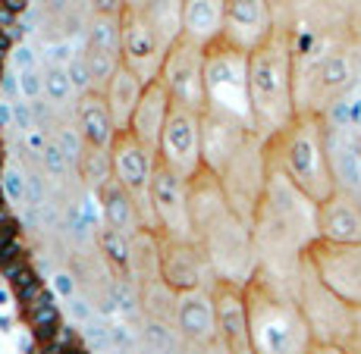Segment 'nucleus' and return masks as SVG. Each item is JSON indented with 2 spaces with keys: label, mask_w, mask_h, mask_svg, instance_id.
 Here are the masks:
<instances>
[{
  "label": "nucleus",
  "mask_w": 361,
  "mask_h": 354,
  "mask_svg": "<svg viewBox=\"0 0 361 354\" xmlns=\"http://www.w3.org/2000/svg\"><path fill=\"white\" fill-rule=\"evenodd\" d=\"M151 210H154L157 235L179 239V241L195 239L192 207H189V179L173 172L161 160H157L154 182H151Z\"/></svg>",
  "instance_id": "4468645a"
},
{
  "label": "nucleus",
  "mask_w": 361,
  "mask_h": 354,
  "mask_svg": "<svg viewBox=\"0 0 361 354\" xmlns=\"http://www.w3.org/2000/svg\"><path fill=\"white\" fill-rule=\"evenodd\" d=\"M317 235L336 245L361 241V201L355 194L336 189L324 204H317Z\"/></svg>",
  "instance_id": "6ab92c4d"
},
{
  "label": "nucleus",
  "mask_w": 361,
  "mask_h": 354,
  "mask_svg": "<svg viewBox=\"0 0 361 354\" xmlns=\"http://www.w3.org/2000/svg\"><path fill=\"white\" fill-rule=\"evenodd\" d=\"M305 263L339 301H345L349 308H361V241L336 245V241L317 239L305 251Z\"/></svg>",
  "instance_id": "9d476101"
},
{
  "label": "nucleus",
  "mask_w": 361,
  "mask_h": 354,
  "mask_svg": "<svg viewBox=\"0 0 361 354\" xmlns=\"http://www.w3.org/2000/svg\"><path fill=\"white\" fill-rule=\"evenodd\" d=\"M314 354H349V351L336 348V345H314Z\"/></svg>",
  "instance_id": "37998d69"
},
{
  "label": "nucleus",
  "mask_w": 361,
  "mask_h": 354,
  "mask_svg": "<svg viewBox=\"0 0 361 354\" xmlns=\"http://www.w3.org/2000/svg\"><path fill=\"white\" fill-rule=\"evenodd\" d=\"M16 239H23V232H19V223H16V220H6V223H0V248L13 245Z\"/></svg>",
  "instance_id": "58836bf2"
},
{
  "label": "nucleus",
  "mask_w": 361,
  "mask_h": 354,
  "mask_svg": "<svg viewBox=\"0 0 361 354\" xmlns=\"http://www.w3.org/2000/svg\"><path fill=\"white\" fill-rule=\"evenodd\" d=\"M164 57H166V47L157 41V34L142 19V13L138 10L123 13V51H120L123 66L132 69L145 85H151V82L161 79Z\"/></svg>",
  "instance_id": "f3484780"
},
{
  "label": "nucleus",
  "mask_w": 361,
  "mask_h": 354,
  "mask_svg": "<svg viewBox=\"0 0 361 354\" xmlns=\"http://www.w3.org/2000/svg\"><path fill=\"white\" fill-rule=\"evenodd\" d=\"M276 4H280V6H283V4H286V0H276Z\"/></svg>",
  "instance_id": "49530a36"
},
{
  "label": "nucleus",
  "mask_w": 361,
  "mask_h": 354,
  "mask_svg": "<svg viewBox=\"0 0 361 354\" xmlns=\"http://www.w3.org/2000/svg\"><path fill=\"white\" fill-rule=\"evenodd\" d=\"M75 126H79L85 144H94V148H114L116 141V122L110 116L107 97L101 91H88L79 97V107H75Z\"/></svg>",
  "instance_id": "4be33fe9"
},
{
  "label": "nucleus",
  "mask_w": 361,
  "mask_h": 354,
  "mask_svg": "<svg viewBox=\"0 0 361 354\" xmlns=\"http://www.w3.org/2000/svg\"><path fill=\"white\" fill-rule=\"evenodd\" d=\"M54 291H57V298H63V301H73L75 298V276L66 273V270H60V273H54Z\"/></svg>",
  "instance_id": "e433bc0d"
},
{
  "label": "nucleus",
  "mask_w": 361,
  "mask_h": 354,
  "mask_svg": "<svg viewBox=\"0 0 361 354\" xmlns=\"http://www.w3.org/2000/svg\"><path fill=\"white\" fill-rule=\"evenodd\" d=\"M201 116L204 113L173 103L161 144H157V160L183 179H195L204 170V122Z\"/></svg>",
  "instance_id": "1a4fd4ad"
},
{
  "label": "nucleus",
  "mask_w": 361,
  "mask_h": 354,
  "mask_svg": "<svg viewBox=\"0 0 361 354\" xmlns=\"http://www.w3.org/2000/svg\"><path fill=\"white\" fill-rule=\"evenodd\" d=\"M189 207L195 241L204 248L217 279L248 286L261 270L252 226L230 207L211 170H201L195 179H189Z\"/></svg>",
  "instance_id": "f03ea898"
},
{
  "label": "nucleus",
  "mask_w": 361,
  "mask_h": 354,
  "mask_svg": "<svg viewBox=\"0 0 361 354\" xmlns=\"http://www.w3.org/2000/svg\"><path fill=\"white\" fill-rule=\"evenodd\" d=\"M170 107H173V101H170V94H166V88L161 85V79L145 85L142 101H138L126 132H132V135H135L142 144H148L151 151H157L164 126H166V116H170Z\"/></svg>",
  "instance_id": "aec40b11"
},
{
  "label": "nucleus",
  "mask_w": 361,
  "mask_h": 354,
  "mask_svg": "<svg viewBox=\"0 0 361 354\" xmlns=\"http://www.w3.org/2000/svg\"><path fill=\"white\" fill-rule=\"evenodd\" d=\"M161 241V279L176 291H192V289H214L217 273H214L211 260H207L204 248L195 239L179 241L157 235Z\"/></svg>",
  "instance_id": "2eb2a0df"
},
{
  "label": "nucleus",
  "mask_w": 361,
  "mask_h": 354,
  "mask_svg": "<svg viewBox=\"0 0 361 354\" xmlns=\"http://www.w3.org/2000/svg\"><path fill=\"white\" fill-rule=\"evenodd\" d=\"M255 354H314V336L302 308L261 270L245 286Z\"/></svg>",
  "instance_id": "39448f33"
},
{
  "label": "nucleus",
  "mask_w": 361,
  "mask_h": 354,
  "mask_svg": "<svg viewBox=\"0 0 361 354\" xmlns=\"http://www.w3.org/2000/svg\"><path fill=\"white\" fill-rule=\"evenodd\" d=\"M110 157H114V179L142 207L145 229L157 232L154 210H151V182H154V172H157V151L142 144L132 132H120L114 148H110Z\"/></svg>",
  "instance_id": "9b49d317"
},
{
  "label": "nucleus",
  "mask_w": 361,
  "mask_h": 354,
  "mask_svg": "<svg viewBox=\"0 0 361 354\" xmlns=\"http://www.w3.org/2000/svg\"><path fill=\"white\" fill-rule=\"evenodd\" d=\"M85 47L120 57V51H123V16H88L85 19Z\"/></svg>",
  "instance_id": "cd10ccee"
},
{
  "label": "nucleus",
  "mask_w": 361,
  "mask_h": 354,
  "mask_svg": "<svg viewBox=\"0 0 361 354\" xmlns=\"http://www.w3.org/2000/svg\"><path fill=\"white\" fill-rule=\"evenodd\" d=\"M123 4H126V10H138V4H142V0H123Z\"/></svg>",
  "instance_id": "c03bdc74"
},
{
  "label": "nucleus",
  "mask_w": 361,
  "mask_h": 354,
  "mask_svg": "<svg viewBox=\"0 0 361 354\" xmlns=\"http://www.w3.org/2000/svg\"><path fill=\"white\" fill-rule=\"evenodd\" d=\"M66 72H69V79H73V85H75V91H79V97H82V94H88V91H94V85H92V72H88V63H85V47H82V51L75 53L73 60H69Z\"/></svg>",
  "instance_id": "2f4dec72"
},
{
  "label": "nucleus",
  "mask_w": 361,
  "mask_h": 354,
  "mask_svg": "<svg viewBox=\"0 0 361 354\" xmlns=\"http://www.w3.org/2000/svg\"><path fill=\"white\" fill-rule=\"evenodd\" d=\"M13 63H16V72H25V69H41L38 57H35V47L25 44V41H19V44L13 47Z\"/></svg>",
  "instance_id": "f704fd0d"
},
{
  "label": "nucleus",
  "mask_w": 361,
  "mask_h": 354,
  "mask_svg": "<svg viewBox=\"0 0 361 354\" xmlns=\"http://www.w3.org/2000/svg\"><path fill=\"white\" fill-rule=\"evenodd\" d=\"M295 304L302 308L305 320L311 326V336L317 345H336L345 348L352 339V308L345 301H339L333 291L311 273V267L305 263L302 276L295 286Z\"/></svg>",
  "instance_id": "6e6552de"
},
{
  "label": "nucleus",
  "mask_w": 361,
  "mask_h": 354,
  "mask_svg": "<svg viewBox=\"0 0 361 354\" xmlns=\"http://www.w3.org/2000/svg\"><path fill=\"white\" fill-rule=\"evenodd\" d=\"M94 248H98L110 273L120 276V279H132V235L101 223L94 229Z\"/></svg>",
  "instance_id": "a878e982"
},
{
  "label": "nucleus",
  "mask_w": 361,
  "mask_h": 354,
  "mask_svg": "<svg viewBox=\"0 0 361 354\" xmlns=\"http://www.w3.org/2000/svg\"><path fill=\"white\" fill-rule=\"evenodd\" d=\"M4 4H6V6H10V10H13V13H16V16H23V13H25V10H29V0H4Z\"/></svg>",
  "instance_id": "79ce46f5"
},
{
  "label": "nucleus",
  "mask_w": 361,
  "mask_h": 354,
  "mask_svg": "<svg viewBox=\"0 0 361 354\" xmlns=\"http://www.w3.org/2000/svg\"><path fill=\"white\" fill-rule=\"evenodd\" d=\"M75 4H82V6H85V10H88V0H75Z\"/></svg>",
  "instance_id": "a18cd8bd"
},
{
  "label": "nucleus",
  "mask_w": 361,
  "mask_h": 354,
  "mask_svg": "<svg viewBox=\"0 0 361 354\" xmlns=\"http://www.w3.org/2000/svg\"><path fill=\"white\" fill-rule=\"evenodd\" d=\"M267 163L314 204H324L339 189L330 157L327 113L302 110L286 129L267 138Z\"/></svg>",
  "instance_id": "7ed1b4c3"
},
{
  "label": "nucleus",
  "mask_w": 361,
  "mask_h": 354,
  "mask_svg": "<svg viewBox=\"0 0 361 354\" xmlns=\"http://www.w3.org/2000/svg\"><path fill=\"white\" fill-rule=\"evenodd\" d=\"M204 57L207 47H198L192 41L179 38L166 51L161 85L166 88L173 103L189 107L195 113H207V82H204Z\"/></svg>",
  "instance_id": "f8f14e48"
},
{
  "label": "nucleus",
  "mask_w": 361,
  "mask_h": 354,
  "mask_svg": "<svg viewBox=\"0 0 361 354\" xmlns=\"http://www.w3.org/2000/svg\"><path fill=\"white\" fill-rule=\"evenodd\" d=\"M16 25H19V16L4 4V0H0V29H4V32H13ZM10 38H13V34H10Z\"/></svg>",
  "instance_id": "ea45409f"
},
{
  "label": "nucleus",
  "mask_w": 361,
  "mask_h": 354,
  "mask_svg": "<svg viewBox=\"0 0 361 354\" xmlns=\"http://www.w3.org/2000/svg\"><path fill=\"white\" fill-rule=\"evenodd\" d=\"M176 329L189 348L217 342V308H214L211 289L179 291L176 298Z\"/></svg>",
  "instance_id": "a211bd4d"
},
{
  "label": "nucleus",
  "mask_w": 361,
  "mask_h": 354,
  "mask_svg": "<svg viewBox=\"0 0 361 354\" xmlns=\"http://www.w3.org/2000/svg\"><path fill=\"white\" fill-rule=\"evenodd\" d=\"M0 176H4V166H0Z\"/></svg>",
  "instance_id": "de8ad7c7"
},
{
  "label": "nucleus",
  "mask_w": 361,
  "mask_h": 354,
  "mask_svg": "<svg viewBox=\"0 0 361 354\" xmlns=\"http://www.w3.org/2000/svg\"><path fill=\"white\" fill-rule=\"evenodd\" d=\"M358 79V63L345 47H333L317 57H298L295 53V101L298 113H330Z\"/></svg>",
  "instance_id": "423d86ee"
},
{
  "label": "nucleus",
  "mask_w": 361,
  "mask_h": 354,
  "mask_svg": "<svg viewBox=\"0 0 361 354\" xmlns=\"http://www.w3.org/2000/svg\"><path fill=\"white\" fill-rule=\"evenodd\" d=\"M25 320H29V329L41 339V345L54 342L60 329H63V314H60V304L54 301L51 295H44L41 301H35L25 308Z\"/></svg>",
  "instance_id": "c85d7f7f"
},
{
  "label": "nucleus",
  "mask_w": 361,
  "mask_h": 354,
  "mask_svg": "<svg viewBox=\"0 0 361 354\" xmlns=\"http://www.w3.org/2000/svg\"><path fill=\"white\" fill-rule=\"evenodd\" d=\"M41 170H44V176H51V179H63L73 166H69V160L63 157V151L54 144V138H51V144H47V151H44V157H41Z\"/></svg>",
  "instance_id": "72a5a7b5"
},
{
  "label": "nucleus",
  "mask_w": 361,
  "mask_h": 354,
  "mask_svg": "<svg viewBox=\"0 0 361 354\" xmlns=\"http://www.w3.org/2000/svg\"><path fill=\"white\" fill-rule=\"evenodd\" d=\"M126 4L123 0H88V16H123Z\"/></svg>",
  "instance_id": "c9c22d12"
},
{
  "label": "nucleus",
  "mask_w": 361,
  "mask_h": 354,
  "mask_svg": "<svg viewBox=\"0 0 361 354\" xmlns=\"http://www.w3.org/2000/svg\"><path fill=\"white\" fill-rule=\"evenodd\" d=\"M0 189H4L6 204H23L25 201V176L16 170V166H10V170H4V176H0Z\"/></svg>",
  "instance_id": "473e14b6"
},
{
  "label": "nucleus",
  "mask_w": 361,
  "mask_h": 354,
  "mask_svg": "<svg viewBox=\"0 0 361 354\" xmlns=\"http://www.w3.org/2000/svg\"><path fill=\"white\" fill-rule=\"evenodd\" d=\"M349 354H361V308H352V339L345 345Z\"/></svg>",
  "instance_id": "4c0bfd02"
},
{
  "label": "nucleus",
  "mask_w": 361,
  "mask_h": 354,
  "mask_svg": "<svg viewBox=\"0 0 361 354\" xmlns=\"http://www.w3.org/2000/svg\"><path fill=\"white\" fill-rule=\"evenodd\" d=\"M226 0H183V38L198 47H211L224 34Z\"/></svg>",
  "instance_id": "412c9836"
},
{
  "label": "nucleus",
  "mask_w": 361,
  "mask_h": 354,
  "mask_svg": "<svg viewBox=\"0 0 361 354\" xmlns=\"http://www.w3.org/2000/svg\"><path fill=\"white\" fill-rule=\"evenodd\" d=\"M0 79H4V72H0Z\"/></svg>",
  "instance_id": "09e8293b"
},
{
  "label": "nucleus",
  "mask_w": 361,
  "mask_h": 354,
  "mask_svg": "<svg viewBox=\"0 0 361 354\" xmlns=\"http://www.w3.org/2000/svg\"><path fill=\"white\" fill-rule=\"evenodd\" d=\"M280 25L283 23L276 0H226L220 41L242 53H255L274 38Z\"/></svg>",
  "instance_id": "ddd939ff"
},
{
  "label": "nucleus",
  "mask_w": 361,
  "mask_h": 354,
  "mask_svg": "<svg viewBox=\"0 0 361 354\" xmlns=\"http://www.w3.org/2000/svg\"><path fill=\"white\" fill-rule=\"evenodd\" d=\"M75 176L85 185L88 194L98 198V191L107 182H114V157H110L107 148H94V144H85L79 163H75Z\"/></svg>",
  "instance_id": "bb28decb"
},
{
  "label": "nucleus",
  "mask_w": 361,
  "mask_h": 354,
  "mask_svg": "<svg viewBox=\"0 0 361 354\" xmlns=\"http://www.w3.org/2000/svg\"><path fill=\"white\" fill-rule=\"evenodd\" d=\"M16 91L23 94L25 103H38L44 101V69H25L16 75Z\"/></svg>",
  "instance_id": "7c9ffc66"
},
{
  "label": "nucleus",
  "mask_w": 361,
  "mask_h": 354,
  "mask_svg": "<svg viewBox=\"0 0 361 354\" xmlns=\"http://www.w3.org/2000/svg\"><path fill=\"white\" fill-rule=\"evenodd\" d=\"M214 308H217V336L230 354H255L252 345V317H248V295L239 282H214Z\"/></svg>",
  "instance_id": "dca6fc26"
},
{
  "label": "nucleus",
  "mask_w": 361,
  "mask_h": 354,
  "mask_svg": "<svg viewBox=\"0 0 361 354\" xmlns=\"http://www.w3.org/2000/svg\"><path fill=\"white\" fill-rule=\"evenodd\" d=\"M85 63H88V72H92L94 91L104 94V88L110 85V79L116 75V69L123 66V60L114 57V53H101V51H92V47H85Z\"/></svg>",
  "instance_id": "c756f323"
},
{
  "label": "nucleus",
  "mask_w": 361,
  "mask_h": 354,
  "mask_svg": "<svg viewBox=\"0 0 361 354\" xmlns=\"http://www.w3.org/2000/svg\"><path fill=\"white\" fill-rule=\"evenodd\" d=\"M189 354H230V351H226V345L217 339V342H211V345H198V348H189Z\"/></svg>",
  "instance_id": "a19ab883"
},
{
  "label": "nucleus",
  "mask_w": 361,
  "mask_h": 354,
  "mask_svg": "<svg viewBox=\"0 0 361 354\" xmlns=\"http://www.w3.org/2000/svg\"><path fill=\"white\" fill-rule=\"evenodd\" d=\"M252 235L255 248H258L261 273L295 298L305 251L321 239L317 235V204L274 166L267 170V185H264L261 204L255 210Z\"/></svg>",
  "instance_id": "f257e3e1"
},
{
  "label": "nucleus",
  "mask_w": 361,
  "mask_h": 354,
  "mask_svg": "<svg viewBox=\"0 0 361 354\" xmlns=\"http://www.w3.org/2000/svg\"><path fill=\"white\" fill-rule=\"evenodd\" d=\"M248 103L252 129L261 138H274L298 116L295 41L289 25H280L274 38L248 57Z\"/></svg>",
  "instance_id": "20e7f679"
},
{
  "label": "nucleus",
  "mask_w": 361,
  "mask_h": 354,
  "mask_svg": "<svg viewBox=\"0 0 361 354\" xmlns=\"http://www.w3.org/2000/svg\"><path fill=\"white\" fill-rule=\"evenodd\" d=\"M142 91H145V82L126 66L116 69L110 85L104 88V97H107V107H110V116H114V122H116V132L129 129L132 113H135L138 101H142Z\"/></svg>",
  "instance_id": "b1692460"
},
{
  "label": "nucleus",
  "mask_w": 361,
  "mask_h": 354,
  "mask_svg": "<svg viewBox=\"0 0 361 354\" xmlns=\"http://www.w3.org/2000/svg\"><path fill=\"white\" fill-rule=\"evenodd\" d=\"M248 57L235 47L217 44L207 47L204 82H207V110L233 116L252 126V103H248Z\"/></svg>",
  "instance_id": "0eeeda50"
},
{
  "label": "nucleus",
  "mask_w": 361,
  "mask_h": 354,
  "mask_svg": "<svg viewBox=\"0 0 361 354\" xmlns=\"http://www.w3.org/2000/svg\"><path fill=\"white\" fill-rule=\"evenodd\" d=\"M138 13L166 51L183 38V0H142Z\"/></svg>",
  "instance_id": "393cba45"
},
{
  "label": "nucleus",
  "mask_w": 361,
  "mask_h": 354,
  "mask_svg": "<svg viewBox=\"0 0 361 354\" xmlns=\"http://www.w3.org/2000/svg\"><path fill=\"white\" fill-rule=\"evenodd\" d=\"M98 204H101V223L110 226V229H120L126 235H135L145 229V220H142V207L132 194L123 189L120 182H107L104 189L98 191Z\"/></svg>",
  "instance_id": "5701e85b"
}]
</instances>
